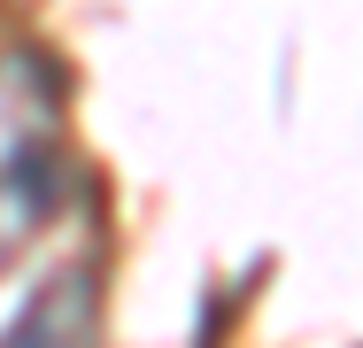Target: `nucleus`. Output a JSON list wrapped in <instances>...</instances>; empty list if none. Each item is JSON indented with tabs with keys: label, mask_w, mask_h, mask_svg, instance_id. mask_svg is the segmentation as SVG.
<instances>
[{
	"label": "nucleus",
	"mask_w": 363,
	"mask_h": 348,
	"mask_svg": "<svg viewBox=\"0 0 363 348\" xmlns=\"http://www.w3.org/2000/svg\"><path fill=\"white\" fill-rule=\"evenodd\" d=\"M55 109H62L55 70L31 47L0 55V186L39 170V163H55Z\"/></svg>",
	"instance_id": "1"
},
{
	"label": "nucleus",
	"mask_w": 363,
	"mask_h": 348,
	"mask_svg": "<svg viewBox=\"0 0 363 348\" xmlns=\"http://www.w3.org/2000/svg\"><path fill=\"white\" fill-rule=\"evenodd\" d=\"M93 325H101V271L93 263H62L0 325V348H93Z\"/></svg>",
	"instance_id": "2"
},
{
	"label": "nucleus",
	"mask_w": 363,
	"mask_h": 348,
	"mask_svg": "<svg viewBox=\"0 0 363 348\" xmlns=\"http://www.w3.org/2000/svg\"><path fill=\"white\" fill-rule=\"evenodd\" d=\"M47 202H55V163H39V170H23V178H8V186H0V263L39 232Z\"/></svg>",
	"instance_id": "3"
}]
</instances>
